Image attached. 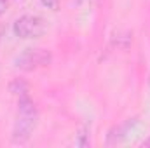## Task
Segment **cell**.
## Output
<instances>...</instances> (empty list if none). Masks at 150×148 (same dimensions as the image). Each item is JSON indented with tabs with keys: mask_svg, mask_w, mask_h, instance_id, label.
<instances>
[{
	"mask_svg": "<svg viewBox=\"0 0 150 148\" xmlns=\"http://www.w3.org/2000/svg\"><path fill=\"white\" fill-rule=\"evenodd\" d=\"M131 125H133V122H131V120H127L126 124L113 127L112 131H110V134H108V143H110V145H113V143L122 141V138L126 136V132H127V129H129Z\"/></svg>",
	"mask_w": 150,
	"mask_h": 148,
	"instance_id": "277c9868",
	"label": "cell"
},
{
	"mask_svg": "<svg viewBox=\"0 0 150 148\" xmlns=\"http://www.w3.org/2000/svg\"><path fill=\"white\" fill-rule=\"evenodd\" d=\"M28 91H30V87H28V84H26L23 78H16V80H12V82H11V92H12V94H16L18 98L26 96V94H28Z\"/></svg>",
	"mask_w": 150,
	"mask_h": 148,
	"instance_id": "5b68a950",
	"label": "cell"
},
{
	"mask_svg": "<svg viewBox=\"0 0 150 148\" xmlns=\"http://www.w3.org/2000/svg\"><path fill=\"white\" fill-rule=\"evenodd\" d=\"M38 122V111L35 103L30 99V96H21L19 103H18V115H16V122H14V129H12V141L14 143H26Z\"/></svg>",
	"mask_w": 150,
	"mask_h": 148,
	"instance_id": "6da1fadb",
	"label": "cell"
},
{
	"mask_svg": "<svg viewBox=\"0 0 150 148\" xmlns=\"http://www.w3.org/2000/svg\"><path fill=\"white\" fill-rule=\"evenodd\" d=\"M142 147H143V148H150V138H149V140H145V141L142 143Z\"/></svg>",
	"mask_w": 150,
	"mask_h": 148,
	"instance_id": "9c48e42d",
	"label": "cell"
},
{
	"mask_svg": "<svg viewBox=\"0 0 150 148\" xmlns=\"http://www.w3.org/2000/svg\"><path fill=\"white\" fill-rule=\"evenodd\" d=\"M77 147H87L89 145V129L87 127H82L79 136H77Z\"/></svg>",
	"mask_w": 150,
	"mask_h": 148,
	"instance_id": "8992f818",
	"label": "cell"
},
{
	"mask_svg": "<svg viewBox=\"0 0 150 148\" xmlns=\"http://www.w3.org/2000/svg\"><path fill=\"white\" fill-rule=\"evenodd\" d=\"M9 4H11V0H0V16H2V14L7 11Z\"/></svg>",
	"mask_w": 150,
	"mask_h": 148,
	"instance_id": "ba28073f",
	"label": "cell"
},
{
	"mask_svg": "<svg viewBox=\"0 0 150 148\" xmlns=\"http://www.w3.org/2000/svg\"><path fill=\"white\" fill-rule=\"evenodd\" d=\"M12 30L19 38H38L45 32V23L40 16L25 14L19 19H16Z\"/></svg>",
	"mask_w": 150,
	"mask_h": 148,
	"instance_id": "3957f363",
	"label": "cell"
},
{
	"mask_svg": "<svg viewBox=\"0 0 150 148\" xmlns=\"http://www.w3.org/2000/svg\"><path fill=\"white\" fill-rule=\"evenodd\" d=\"M42 5H45L51 11H58L61 5V0H42Z\"/></svg>",
	"mask_w": 150,
	"mask_h": 148,
	"instance_id": "52a82bcc",
	"label": "cell"
},
{
	"mask_svg": "<svg viewBox=\"0 0 150 148\" xmlns=\"http://www.w3.org/2000/svg\"><path fill=\"white\" fill-rule=\"evenodd\" d=\"M52 61V56L47 49H42V47H28L25 49L14 61L16 68L23 70V72H35L40 68H45L49 66Z\"/></svg>",
	"mask_w": 150,
	"mask_h": 148,
	"instance_id": "7a4b0ae2",
	"label": "cell"
}]
</instances>
